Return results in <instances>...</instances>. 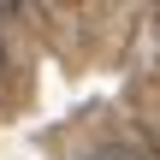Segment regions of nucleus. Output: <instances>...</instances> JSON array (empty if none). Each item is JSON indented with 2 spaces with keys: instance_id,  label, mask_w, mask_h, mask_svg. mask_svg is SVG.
I'll return each mask as SVG.
<instances>
[{
  "instance_id": "f257e3e1",
  "label": "nucleus",
  "mask_w": 160,
  "mask_h": 160,
  "mask_svg": "<svg viewBox=\"0 0 160 160\" xmlns=\"http://www.w3.org/2000/svg\"><path fill=\"white\" fill-rule=\"evenodd\" d=\"M89 160H148L142 148H131V142H107V148H95Z\"/></svg>"
},
{
  "instance_id": "f03ea898",
  "label": "nucleus",
  "mask_w": 160,
  "mask_h": 160,
  "mask_svg": "<svg viewBox=\"0 0 160 160\" xmlns=\"http://www.w3.org/2000/svg\"><path fill=\"white\" fill-rule=\"evenodd\" d=\"M0 71H6V42H0Z\"/></svg>"
}]
</instances>
